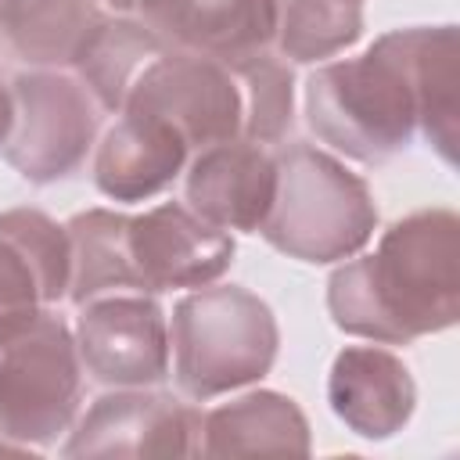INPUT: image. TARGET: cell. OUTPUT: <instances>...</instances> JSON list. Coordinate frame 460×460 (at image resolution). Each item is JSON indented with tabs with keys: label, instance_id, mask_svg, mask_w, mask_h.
<instances>
[{
	"label": "cell",
	"instance_id": "cell-1",
	"mask_svg": "<svg viewBox=\"0 0 460 460\" xmlns=\"http://www.w3.org/2000/svg\"><path fill=\"white\" fill-rule=\"evenodd\" d=\"M327 309L345 334L406 345L460 316V219L424 208L395 219L377 252L345 262L327 280Z\"/></svg>",
	"mask_w": 460,
	"mask_h": 460
},
{
	"label": "cell",
	"instance_id": "cell-2",
	"mask_svg": "<svg viewBox=\"0 0 460 460\" xmlns=\"http://www.w3.org/2000/svg\"><path fill=\"white\" fill-rule=\"evenodd\" d=\"M420 25L385 32L367 54L331 61L305 83L313 133L359 162L399 155L420 129Z\"/></svg>",
	"mask_w": 460,
	"mask_h": 460
},
{
	"label": "cell",
	"instance_id": "cell-3",
	"mask_svg": "<svg viewBox=\"0 0 460 460\" xmlns=\"http://www.w3.org/2000/svg\"><path fill=\"white\" fill-rule=\"evenodd\" d=\"M273 158L277 194L259 226L262 237L298 262H341L356 255L377 226L367 183L309 144H291Z\"/></svg>",
	"mask_w": 460,
	"mask_h": 460
},
{
	"label": "cell",
	"instance_id": "cell-4",
	"mask_svg": "<svg viewBox=\"0 0 460 460\" xmlns=\"http://www.w3.org/2000/svg\"><path fill=\"white\" fill-rule=\"evenodd\" d=\"M83 399L79 345L47 305L0 313V435L47 446L68 431Z\"/></svg>",
	"mask_w": 460,
	"mask_h": 460
},
{
	"label": "cell",
	"instance_id": "cell-5",
	"mask_svg": "<svg viewBox=\"0 0 460 460\" xmlns=\"http://www.w3.org/2000/svg\"><path fill=\"white\" fill-rule=\"evenodd\" d=\"M172 367L187 399H212L259 381L277 359V320L248 288H201L172 309Z\"/></svg>",
	"mask_w": 460,
	"mask_h": 460
},
{
	"label": "cell",
	"instance_id": "cell-6",
	"mask_svg": "<svg viewBox=\"0 0 460 460\" xmlns=\"http://www.w3.org/2000/svg\"><path fill=\"white\" fill-rule=\"evenodd\" d=\"M119 115L158 119L201 151L241 137L244 93L230 65L165 47L140 68Z\"/></svg>",
	"mask_w": 460,
	"mask_h": 460
},
{
	"label": "cell",
	"instance_id": "cell-7",
	"mask_svg": "<svg viewBox=\"0 0 460 460\" xmlns=\"http://www.w3.org/2000/svg\"><path fill=\"white\" fill-rule=\"evenodd\" d=\"M14 119L4 137V158L29 183H54L75 172L97 133L93 93L54 68L22 72L11 83Z\"/></svg>",
	"mask_w": 460,
	"mask_h": 460
},
{
	"label": "cell",
	"instance_id": "cell-8",
	"mask_svg": "<svg viewBox=\"0 0 460 460\" xmlns=\"http://www.w3.org/2000/svg\"><path fill=\"white\" fill-rule=\"evenodd\" d=\"M75 345L83 367L101 385L147 388L169 374L165 313L144 291L97 295L79 305Z\"/></svg>",
	"mask_w": 460,
	"mask_h": 460
},
{
	"label": "cell",
	"instance_id": "cell-9",
	"mask_svg": "<svg viewBox=\"0 0 460 460\" xmlns=\"http://www.w3.org/2000/svg\"><path fill=\"white\" fill-rule=\"evenodd\" d=\"M201 413L172 395L122 388L101 395L72 431L65 456H194Z\"/></svg>",
	"mask_w": 460,
	"mask_h": 460
},
{
	"label": "cell",
	"instance_id": "cell-10",
	"mask_svg": "<svg viewBox=\"0 0 460 460\" xmlns=\"http://www.w3.org/2000/svg\"><path fill=\"white\" fill-rule=\"evenodd\" d=\"M126 244L137 288L144 295L205 288L219 280L234 262V237L180 201H165L144 216H129Z\"/></svg>",
	"mask_w": 460,
	"mask_h": 460
},
{
	"label": "cell",
	"instance_id": "cell-11",
	"mask_svg": "<svg viewBox=\"0 0 460 460\" xmlns=\"http://www.w3.org/2000/svg\"><path fill=\"white\" fill-rule=\"evenodd\" d=\"M140 22L172 50L241 65L270 50L277 0H140Z\"/></svg>",
	"mask_w": 460,
	"mask_h": 460
},
{
	"label": "cell",
	"instance_id": "cell-12",
	"mask_svg": "<svg viewBox=\"0 0 460 460\" xmlns=\"http://www.w3.org/2000/svg\"><path fill=\"white\" fill-rule=\"evenodd\" d=\"M277 194V158L255 140L201 147L187 169V205L219 230H259Z\"/></svg>",
	"mask_w": 460,
	"mask_h": 460
},
{
	"label": "cell",
	"instance_id": "cell-13",
	"mask_svg": "<svg viewBox=\"0 0 460 460\" xmlns=\"http://www.w3.org/2000/svg\"><path fill=\"white\" fill-rule=\"evenodd\" d=\"M327 399L338 420L363 438H392L413 413L417 388L406 363L377 345L341 349L331 363Z\"/></svg>",
	"mask_w": 460,
	"mask_h": 460
},
{
	"label": "cell",
	"instance_id": "cell-14",
	"mask_svg": "<svg viewBox=\"0 0 460 460\" xmlns=\"http://www.w3.org/2000/svg\"><path fill=\"white\" fill-rule=\"evenodd\" d=\"M68 234L47 212H0V313L50 305L68 295Z\"/></svg>",
	"mask_w": 460,
	"mask_h": 460
},
{
	"label": "cell",
	"instance_id": "cell-15",
	"mask_svg": "<svg viewBox=\"0 0 460 460\" xmlns=\"http://www.w3.org/2000/svg\"><path fill=\"white\" fill-rule=\"evenodd\" d=\"M187 140L147 115H122L101 140L93 183L115 201H147L162 194L187 165Z\"/></svg>",
	"mask_w": 460,
	"mask_h": 460
},
{
	"label": "cell",
	"instance_id": "cell-16",
	"mask_svg": "<svg viewBox=\"0 0 460 460\" xmlns=\"http://www.w3.org/2000/svg\"><path fill=\"white\" fill-rule=\"evenodd\" d=\"M205 456H305L309 424L295 399L280 392H252L201 417Z\"/></svg>",
	"mask_w": 460,
	"mask_h": 460
},
{
	"label": "cell",
	"instance_id": "cell-17",
	"mask_svg": "<svg viewBox=\"0 0 460 460\" xmlns=\"http://www.w3.org/2000/svg\"><path fill=\"white\" fill-rule=\"evenodd\" d=\"M108 14L97 0H0V36L29 65H75Z\"/></svg>",
	"mask_w": 460,
	"mask_h": 460
},
{
	"label": "cell",
	"instance_id": "cell-18",
	"mask_svg": "<svg viewBox=\"0 0 460 460\" xmlns=\"http://www.w3.org/2000/svg\"><path fill=\"white\" fill-rule=\"evenodd\" d=\"M126 230H129V216L108 212V208H90L65 223L68 252H72L68 298L75 305H83L97 295L140 291L133 259H129V244H126Z\"/></svg>",
	"mask_w": 460,
	"mask_h": 460
},
{
	"label": "cell",
	"instance_id": "cell-19",
	"mask_svg": "<svg viewBox=\"0 0 460 460\" xmlns=\"http://www.w3.org/2000/svg\"><path fill=\"white\" fill-rule=\"evenodd\" d=\"M169 43L162 36H155L144 22H133V18H104L97 25V32L86 40L75 68H79L86 90L93 93V101L104 111H122L133 79Z\"/></svg>",
	"mask_w": 460,
	"mask_h": 460
},
{
	"label": "cell",
	"instance_id": "cell-20",
	"mask_svg": "<svg viewBox=\"0 0 460 460\" xmlns=\"http://www.w3.org/2000/svg\"><path fill=\"white\" fill-rule=\"evenodd\" d=\"M363 32V0H277V47L291 61H323Z\"/></svg>",
	"mask_w": 460,
	"mask_h": 460
},
{
	"label": "cell",
	"instance_id": "cell-21",
	"mask_svg": "<svg viewBox=\"0 0 460 460\" xmlns=\"http://www.w3.org/2000/svg\"><path fill=\"white\" fill-rule=\"evenodd\" d=\"M456 58H460L456 25H435V29L420 25V65H417L420 68V129L449 165H456V119H460Z\"/></svg>",
	"mask_w": 460,
	"mask_h": 460
},
{
	"label": "cell",
	"instance_id": "cell-22",
	"mask_svg": "<svg viewBox=\"0 0 460 460\" xmlns=\"http://www.w3.org/2000/svg\"><path fill=\"white\" fill-rule=\"evenodd\" d=\"M244 93V140L277 144L291 129V68L270 54L230 65Z\"/></svg>",
	"mask_w": 460,
	"mask_h": 460
},
{
	"label": "cell",
	"instance_id": "cell-23",
	"mask_svg": "<svg viewBox=\"0 0 460 460\" xmlns=\"http://www.w3.org/2000/svg\"><path fill=\"white\" fill-rule=\"evenodd\" d=\"M11 119H14V101H11V86H4V79H0V144H4L7 129H11Z\"/></svg>",
	"mask_w": 460,
	"mask_h": 460
},
{
	"label": "cell",
	"instance_id": "cell-24",
	"mask_svg": "<svg viewBox=\"0 0 460 460\" xmlns=\"http://www.w3.org/2000/svg\"><path fill=\"white\" fill-rule=\"evenodd\" d=\"M108 7H115V11H137V4L140 0H104Z\"/></svg>",
	"mask_w": 460,
	"mask_h": 460
}]
</instances>
